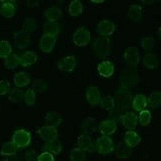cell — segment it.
<instances>
[{
	"label": "cell",
	"mask_w": 161,
	"mask_h": 161,
	"mask_svg": "<svg viewBox=\"0 0 161 161\" xmlns=\"http://www.w3.org/2000/svg\"><path fill=\"white\" fill-rule=\"evenodd\" d=\"M94 53L99 58H108L111 53V42L108 38H97L92 44Z\"/></svg>",
	"instance_id": "obj_1"
},
{
	"label": "cell",
	"mask_w": 161,
	"mask_h": 161,
	"mask_svg": "<svg viewBox=\"0 0 161 161\" xmlns=\"http://www.w3.org/2000/svg\"><path fill=\"white\" fill-rule=\"evenodd\" d=\"M32 136L28 130H17L14 131L12 136V142L15 144L17 148H25L31 143Z\"/></svg>",
	"instance_id": "obj_2"
},
{
	"label": "cell",
	"mask_w": 161,
	"mask_h": 161,
	"mask_svg": "<svg viewBox=\"0 0 161 161\" xmlns=\"http://www.w3.org/2000/svg\"><path fill=\"white\" fill-rule=\"evenodd\" d=\"M72 41L75 46L77 47H86L91 41L90 31L85 27H79L72 36Z\"/></svg>",
	"instance_id": "obj_3"
},
{
	"label": "cell",
	"mask_w": 161,
	"mask_h": 161,
	"mask_svg": "<svg viewBox=\"0 0 161 161\" xmlns=\"http://www.w3.org/2000/svg\"><path fill=\"white\" fill-rule=\"evenodd\" d=\"M96 150L100 153L101 155H108L114 150V142L113 139L107 136H102L97 138L95 143Z\"/></svg>",
	"instance_id": "obj_4"
},
{
	"label": "cell",
	"mask_w": 161,
	"mask_h": 161,
	"mask_svg": "<svg viewBox=\"0 0 161 161\" xmlns=\"http://www.w3.org/2000/svg\"><path fill=\"white\" fill-rule=\"evenodd\" d=\"M116 31V25L110 20H103L98 23L96 27V33L101 36V38H107L113 35Z\"/></svg>",
	"instance_id": "obj_5"
},
{
	"label": "cell",
	"mask_w": 161,
	"mask_h": 161,
	"mask_svg": "<svg viewBox=\"0 0 161 161\" xmlns=\"http://www.w3.org/2000/svg\"><path fill=\"white\" fill-rule=\"evenodd\" d=\"M124 60L129 66H136L139 64V52L136 47H129L124 53Z\"/></svg>",
	"instance_id": "obj_6"
},
{
	"label": "cell",
	"mask_w": 161,
	"mask_h": 161,
	"mask_svg": "<svg viewBox=\"0 0 161 161\" xmlns=\"http://www.w3.org/2000/svg\"><path fill=\"white\" fill-rule=\"evenodd\" d=\"M39 135L45 142H50L58 141V131L57 128L50 127V125H44V127L40 128Z\"/></svg>",
	"instance_id": "obj_7"
},
{
	"label": "cell",
	"mask_w": 161,
	"mask_h": 161,
	"mask_svg": "<svg viewBox=\"0 0 161 161\" xmlns=\"http://www.w3.org/2000/svg\"><path fill=\"white\" fill-rule=\"evenodd\" d=\"M76 65H77V62H76V58L74 55H68V57L61 58L57 64L58 70L62 72H72Z\"/></svg>",
	"instance_id": "obj_8"
},
{
	"label": "cell",
	"mask_w": 161,
	"mask_h": 161,
	"mask_svg": "<svg viewBox=\"0 0 161 161\" xmlns=\"http://www.w3.org/2000/svg\"><path fill=\"white\" fill-rule=\"evenodd\" d=\"M31 43V36L29 33L24 31H19L14 33V44L19 50H25V48Z\"/></svg>",
	"instance_id": "obj_9"
},
{
	"label": "cell",
	"mask_w": 161,
	"mask_h": 161,
	"mask_svg": "<svg viewBox=\"0 0 161 161\" xmlns=\"http://www.w3.org/2000/svg\"><path fill=\"white\" fill-rule=\"evenodd\" d=\"M55 44H57V37L44 34L43 36H42V38L40 39L39 47L43 53H48L53 52V50L55 47Z\"/></svg>",
	"instance_id": "obj_10"
},
{
	"label": "cell",
	"mask_w": 161,
	"mask_h": 161,
	"mask_svg": "<svg viewBox=\"0 0 161 161\" xmlns=\"http://www.w3.org/2000/svg\"><path fill=\"white\" fill-rule=\"evenodd\" d=\"M121 122L124 128L129 130H134L138 124V117L134 113V112H127L121 117Z\"/></svg>",
	"instance_id": "obj_11"
},
{
	"label": "cell",
	"mask_w": 161,
	"mask_h": 161,
	"mask_svg": "<svg viewBox=\"0 0 161 161\" xmlns=\"http://www.w3.org/2000/svg\"><path fill=\"white\" fill-rule=\"evenodd\" d=\"M77 145H78V148L83 150L84 152L85 151L95 152L96 151L95 144L93 143L91 136L88 135H84V134L80 135L77 138Z\"/></svg>",
	"instance_id": "obj_12"
},
{
	"label": "cell",
	"mask_w": 161,
	"mask_h": 161,
	"mask_svg": "<svg viewBox=\"0 0 161 161\" xmlns=\"http://www.w3.org/2000/svg\"><path fill=\"white\" fill-rule=\"evenodd\" d=\"M85 97L87 102L92 105V106H96L100 103L101 101V92L98 87L96 86H90L86 89Z\"/></svg>",
	"instance_id": "obj_13"
},
{
	"label": "cell",
	"mask_w": 161,
	"mask_h": 161,
	"mask_svg": "<svg viewBox=\"0 0 161 161\" xmlns=\"http://www.w3.org/2000/svg\"><path fill=\"white\" fill-rule=\"evenodd\" d=\"M97 70L102 77L108 78L111 77L114 74L115 71V66L113 64V62L110 60H103L101 61L97 66Z\"/></svg>",
	"instance_id": "obj_14"
},
{
	"label": "cell",
	"mask_w": 161,
	"mask_h": 161,
	"mask_svg": "<svg viewBox=\"0 0 161 161\" xmlns=\"http://www.w3.org/2000/svg\"><path fill=\"white\" fill-rule=\"evenodd\" d=\"M98 130L103 136H111L116 132L117 130V123L114 120H105L102 121L99 125H98Z\"/></svg>",
	"instance_id": "obj_15"
},
{
	"label": "cell",
	"mask_w": 161,
	"mask_h": 161,
	"mask_svg": "<svg viewBox=\"0 0 161 161\" xmlns=\"http://www.w3.org/2000/svg\"><path fill=\"white\" fill-rule=\"evenodd\" d=\"M142 142V137L139 136L137 132L134 130H128L125 131L124 136V142L127 144L130 148H134L137 146Z\"/></svg>",
	"instance_id": "obj_16"
},
{
	"label": "cell",
	"mask_w": 161,
	"mask_h": 161,
	"mask_svg": "<svg viewBox=\"0 0 161 161\" xmlns=\"http://www.w3.org/2000/svg\"><path fill=\"white\" fill-rule=\"evenodd\" d=\"M81 130L84 135H93L97 131V123L94 118L88 117L84 119L81 124Z\"/></svg>",
	"instance_id": "obj_17"
},
{
	"label": "cell",
	"mask_w": 161,
	"mask_h": 161,
	"mask_svg": "<svg viewBox=\"0 0 161 161\" xmlns=\"http://www.w3.org/2000/svg\"><path fill=\"white\" fill-rule=\"evenodd\" d=\"M44 16L47 22H58V20L62 17V11L58 6H52L45 10Z\"/></svg>",
	"instance_id": "obj_18"
},
{
	"label": "cell",
	"mask_w": 161,
	"mask_h": 161,
	"mask_svg": "<svg viewBox=\"0 0 161 161\" xmlns=\"http://www.w3.org/2000/svg\"><path fill=\"white\" fill-rule=\"evenodd\" d=\"M131 154H132L131 148H130L125 142L118 143L117 148H116V153H115V157L117 159L127 160L131 156Z\"/></svg>",
	"instance_id": "obj_19"
},
{
	"label": "cell",
	"mask_w": 161,
	"mask_h": 161,
	"mask_svg": "<svg viewBox=\"0 0 161 161\" xmlns=\"http://www.w3.org/2000/svg\"><path fill=\"white\" fill-rule=\"evenodd\" d=\"M13 82L17 88L21 89L23 87H26L27 85H29V83L31 82V77L29 73H27L25 71H20L14 75Z\"/></svg>",
	"instance_id": "obj_20"
},
{
	"label": "cell",
	"mask_w": 161,
	"mask_h": 161,
	"mask_svg": "<svg viewBox=\"0 0 161 161\" xmlns=\"http://www.w3.org/2000/svg\"><path fill=\"white\" fill-rule=\"evenodd\" d=\"M37 60H38L37 53L33 51H28V52H25L20 57V64L23 67H28V66L33 65L34 64H36Z\"/></svg>",
	"instance_id": "obj_21"
},
{
	"label": "cell",
	"mask_w": 161,
	"mask_h": 161,
	"mask_svg": "<svg viewBox=\"0 0 161 161\" xmlns=\"http://www.w3.org/2000/svg\"><path fill=\"white\" fill-rule=\"evenodd\" d=\"M45 121L47 123V125L57 128L58 125H60V124L62 123V118L58 112L53 111V112H48V113H47V115L45 117Z\"/></svg>",
	"instance_id": "obj_22"
},
{
	"label": "cell",
	"mask_w": 161,
	"mask_h": 161,
	"mask_svg": "<svg viewBox=\"0 0 161 161\" xmlns=\"http://www.w3.org/2000/svg\"><path fill=\"white\" fill-rule=\"evenodd\" d=\"M147 106V98L144 94H136L132 100V108L135 111L142 112Z\"/></svg>",
	"instance_id": "obj_23"
},
{
	"label": "cell",
	"mask_w": 161,
	"mask_h": 161,
	"mask_svg": "<svg viewBox=\"0 0 161 161\" xmlns=\"http://www.w3.org/2000/svg\"><path fill=\"white\" fill-rule=\"evenodd\" d=\"M0 13L5 18H12L16 14V6L10 1L3 2L0 5Z\"/></svg>",
	"instance_id": "obj_24"
},
{
	"label": "cell",
	"mask_w": 161,
	"mask_h": 161,
	"mask_svg": "<svg viewBox=\"0 0 161 161\" xmlns=\"http://www.w3.org/2000/svg\"><path fill=\"white\" fill-rule=\"evenodd\" d=\"M142 6L137 4H132L129 8L128 18L131 21H134V22H138L142 19Z\"/></svg>",
	"instance_id": "obj_25"
},
{
	"label": "cell",
	"mask_w": 161,
	"mask_h": 161,
	"mask_svg": "<svg viewBox=\"0 0 161 161\" xmlns=\"http://www.w3.org/2000/svg\"><path fill=\"white\" fill-rule=\"evenodd\" d=\"M62 146L61 142L58 141H54V142H45L43 146V151H47L52 153L53 155H58L61 152Z\"/></svg>",
	"instance_id": "obj_26"
},
{
	"label": "cell",
	"mask_w": 161,
	"mask_h": 161,
	"mask_svg": "<svg viewBox=\"0 0 161 161\" xmlns=\"http://www.w3.org/2000/svg\"><path fill=\"white\" fill-rule=\"evenodd\" d=\"M142 62L146 68L154 69L158 66V58L156 54L152 53H147L142 57Z\"/></svg>",
	"instance_id": "obj_27"
},
{
	"label": "cell",
	"mask_w": 161,
	"mask_h": 161,
	"mask_svg": "<svg viewBox=\"0 0 161 161\" xmlns=\"http://www.w3.org/2000/svg\"><path fill=\"white\" fill-rule=\"evenodd\" d=\"M83 12V4L80 0H73L68 6V13L72 17L81 15Z\"/></svg>",
	"instance_id": "obj_28"
},
{
	"label": "cell",
	"mask_w": 161,
	"mask_h": 161,
	"mask_svg": "<svg viewBox=\"0 0 161 161\" xmlns=\"http://www.w3.org/2000/svg\"><path fill=\"white\" fill-rule=\"evenodd\" d=\"M19 64H20V57H18L16 53H11L8 58H5L4 61V66L8 70L16 69Z\"/></svg>",
	"instance_id": "obj_29"
},
{
	"label": "cell",
	"mask_w": 161,
	"mask_h": 161,
	"mask_svg": "<svg viewBox=\"0 0 161 161\" xmlns=\"http://www.w3.org/2000/svg\"><path fill=\"white\" fill-rule=\"evenodd\" d=\"M24 95H25L24 91L16 87L10 90L8 99L13 103H21L24 100Z\"/></svg>",
	"instance_id": "obj_30"
},
{
	"label": "cell",
	"mask_w": 161,
	"mask_h": 161,
	"mask_svg": "<svg viewBox=\"0 0 161 161\" xmlns=\"http://www.w3.org/2000/svg\"><path fill=\"white\" fill-rule=\"evenodd\" d=\"M44 33L46 35L57 37L59 34V24L58 22H47L44 25Z\"/></svg>",
	"instance_id": "obj_31"
},
{
	"label": "cell",
	"mask_w": 161,
	"mask_h": 161,
	"mask_svg": "<svg viewBox=\"0 0 161 161\" xmlns=\"http://www.w3.org/2000/svg\"><path fill=\"white\" fill-rule=\"evenodd\" d=\"M16 152L17 147L15 146V144L12 142H7L2 145L1 150H0V154L2 156H13L16 154Z\"/></svg>",
	"instance_id": "obj_32"
},
{
	"label": "cell",
	"mask_w": 161,
	"mask_h": 161,
	"mask_svg": "<svg viewBox=\"0 0 161 161\" xmlns=\"http://www.w3.org/2000/svg\"><path fill=\"white\" fill-rule=\"evenodd\" d=\"M37 30V22L36 19L33 17H28L24 20L22 24V31L26 33H33Z\"/></svg>",
	"instance_id": "obj_33"
},
{
	"label": "cell",
	"mask_w": 161,
	"mask_h": 161,
	"mask_svg": "<svg viewBox=\"0 0 161 161\" xmlns=\"http://www.w3.org/2000/svg\"><path fill=\"white\" fill-rule=\"evenodd\" d=\"M147 104L152 109L158 108L161 104V91H154V92H152L147 99Z\"/></svg>",
	"instance_id": "obj_34"
},
{
	"label": "cell",
	"mask_w": 161,
	"mask_h": 161,
	"mask_svg": "<svg viewBox=\"0 0 161 161\" xmlns=\"http://www.w3.org/2000/svg\"><path fill=\"white\" fill-rule=\"evenodd\" d=\"M12 53V46L8 41H0V58H6Z\"/></svg>",
	"instance_id": "obj_35"
},
{
	"label": "cell",
	"mask_w": 161,
	"mask_h": 161,
	"mask_svg": "<svg viewBox=\"0 0 161 161\" xmlns=\"http://www.w3.org/2000/svg\"><path fill=\"white\" fill-rule=\"evenodd\" d=\"M100 106L104 110H107V111L112 110V109L114 108V106H115V99H114V97L111 96V95L104 96L103 98H101Z\"/></svg>",
	"instance_id": "obj_36"
},
{
	"label": "cell",
	"mask_w": 161,
	"mask_h": 161,
	"mask_svg": "<svg viewBox=\"0 0 161 161\" xmlns=\"http://www.w3.org/2000/svg\"><path fill=\"white\" fill-rule=\"evenodd\" d=\"M70 161H86V154L80 148H73L69 153Z\"/></svg>",
	"instance_id": "obj_37"
},
{
	"label": "cell",
	"mask_w": 161,
	"mask_h": 161,
	"mask_svg": "<svg viewBox=\"0 0 161 161\" xmlns=\"http://www.w3.org/2000/svg\"><path fill=\"white\" fill-rule=\"evenodd\" d=\"M151 122V113L148 110H143L142 112H139L138 116V123L142 127H146Z\"/></svg>",
	"instance_id": "obj_38"
},
{
	"label": "cell",
	"mask_w": 161,
	"mask_h": 161,
	"mask_svg": "<svg viewBox=\"0 0 161 161\" xmlns=\"http://www.w3.org/2000/svg\"><path fill=\"white\" fill-rule=\"evenodd\" d=\"M32 84H33V88L32 89L35 91V92H39V93L45 92V91L47 90V81L45 79H42V78L35 79Z\"/></svg>",
	"instance_id": "obj_39"
},
{
	"label": "cell",
	"mask_w": 161,
	"mask_h": 161,
	"mask_svg": "<svg viewBox=\"0 0 161 161\" xmlns=\"http://www.w3.org/2000/svg\"><path fill=\"white\" fill-rule=\"evenodd\" d=\"M142 48L145 52H151L155 47V40L151 37H145L141 42Z\"/></svg>",
	"instance_id": "obj_40"
},
{
	"label": "cell",
	"mask_w": 161,
	"mask_h": 161,
	"mask_svg": "<svg viewBox=\"0 0 161 161\" xmlns=\"http://www.w3.org/2000/svg\"><path fill=\"white\" fill-rule=\"evenodd\" d=\"M24 101L28 106H34L36 103V92L33 89H28L24 95Z\"/></svg>",
	"instance_id": "obj_41"
},
{
	"label": "cell",
	"mask_w": 161,
	"mask_h": 161,
	"mask_svg": "<svg viewBox=\"0 0 161 161\" xmlns=\"http://www.w3.org/2000/svg\"><path fill=\"white\" fill-rule=\"evenodd\" d=\"M10 92V82L8 80H0V95L3 96Z\"/></svg>",
	"instance_id": "obj_42"
},
{
	"label": "cell",
	"mask_w": 161,
	"mask_h": 161,
	"mask_svg": "<svg viewBox=\"0 0 161 161\" xmlns=\"http://www.w3.org/2000/svg\"><path fill=\"white\" fill-rule=\"evenodd\" d=\"M37 161H54V156L50 152L43 151L37 157Z\"/></svg>",
	"instance_id": "obj_43"
},
{
	"label": "cell",
	"mask_w": 161,
	"mask_h": 161,
	"mask_svg": "<svg viewBox=\"0 0 161 161\" xmlns=\"http://www.w3.org/2000/svg\"><path fill=\"white\" fill-rule=\"evenodd\" d=\"M25 159H26V161H37L36 151L33 150V149L28 150L25 154Z\"/></svg>",
	"instance_id": "obj_44"
},
{
	"label": "cell",
	"mask_w": 161,
	"mask_h": 161,
	"mask_svg": "<svg viewBox=\"0 0 161 161\" xmlns=\"http://www.w3.org/2000/svg\"><path fill=\"white\" fill-rule=\"evenodd\" d=\"M157 35H158V37H159V39L161 40V26L158 28V30H157Z\"/></svg>",
	"instance_id": "obj_45"
},
{
	"label": "cell",
	"mask_w": 161,
	"mask_h": 161,
	"mask_svg": "<svg viewBox=\"0 0 161 161\" xmlns=\"http://www.w3.org/2000/svg\"><path fill=\"white\" fill-rule=\"evenodd\" d=\"M93 3H103L104 0H92Z\"/></svg>",
	"instance_id": "obj_46"
},
{
	"label": "cell",
	"mask_w": 161,
	"mask_h": 161,
	"mask_svg": "<svg viewBox=\"0 0 161 161\" xmlns=\"http://www.w3.org/2000/svg\"><path fill=\"white\" fill-rule=\"evenodd\" d=\"M142 3H148V4H152L153 1H142Z\"/></svg>",
	"instance_id": "obj_47"
},
{
	"label": "cell",
	"mask_w": 161,
	"mask_h": 161,
	"mask_svg": "<svg viewBox=\"0 0 161 161\" xmlns=\"http://www.w3.org/2000/svg\"><path fill=\"white\" fill-rule=\"evenodd\" d=\"M0 161H9V160H8V159H1Z\"/></svg>",
	"instance_id": "obj_48"
}]
</instances>
